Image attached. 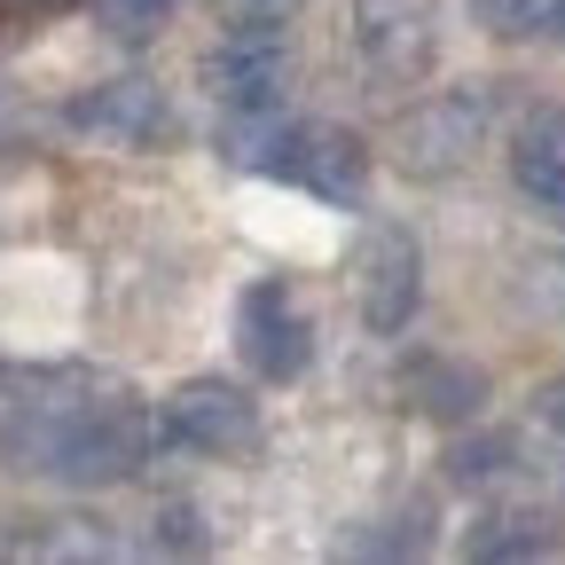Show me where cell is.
Listing matches in <instances>:
<instances>
[{
  "label": "cell",
  "instance_id": "d6986e66",
  "mask_svg": "<svg viewBox=\"0 0 565 565\" xmlns=\"http://www.w3.org/2000/svg\"><path fill=\"white\" fill-rule=\"evenodd\" d=\"M158 542H166V550H204V511L166 503V511H158Z\"/></svg>",
  "mask_w": 565,
  "mask_h": 565
},
{
  "label": "cell",
  "instance_id": "277c9868",
  "mask_svg": "<svg viewBox=\"0 0 565 565\" xmlns=\"http://www.w3.org/2000/svg\"><path fill=\"white\" fill-rule=\"evenodd\" d=\"M236 345H244V362H252L267 385H291V377L307 370L315 330H307V315L291 307V291H282L275 275L252 282V291L236 299Z\"/></svg>",
  "mask_w": 565,
  "mask_h": 565
},
{
  "label": "cell",
  "instance_id": "5bb4252c",
  "mask_svg": "<svg viewBox=\"0 0 565 565\" xmlns=\"http://www.w3.org/2000/svg\"><path fill=\"white\" fill-rule=\"evenodd\" d=\"M471 17L503 40H526V32H550L565 17V0H471Z\"/></svg>",
  "mask_w": 565,
  "mask_h": 565
},
{
  "label": "cell",
  "instance_id": "7a4b0ae2",
  "mask_svg": "<svg viewBox=\"0 0 565 565\" xmlns=\"http://www.w3.org/2000/svg\"><path fill=\"white\" fill-rule=\"evenodd\" d=\"M479 134H487V103H479V95H433V103H416V110L393 118L385 158H393V173H408V181H448V173L471 166Z\"/></svg>",
  "mask_w": 565,
  "mask_h": 565
},
{
  "label": "cell",
  "instance_id": "8fae6325",
  "mask_svg": "<svg viewBox=\"0 0 565 565\" xmlns=\"http://www.w3.org/2000/svg\"><path fill=\"white\" fill-rule=\"evenodd\" d=\"M291 134H299V126H282L275 103H267V110H236V126H228L221 141H228V166H244V173H252V166H259V173H282Z\"/></svg>",
  "mask_w": 565,
  "mask_h": 565
},
{
  "label": "cell",
  "instance_id": "9c48e42d",
  "mask_svg": "<svg viewBox=\"0 0 565 565\" xmlns=\"http://www.w3.org/2000/svg\"><path fill=\"white\" fill-rule=\"evenodd\" d=\"M282 173L307 181L315 196H338L353 204L370 181V150H362V134H345V126H299L291 134V158H282Z\"/></svg>",
  "mask_w": 565,
  "mask_h": 565
},
{
  "label": "cell",
  "instance_id": "9a60e30c",
  "mask_svg": "<svg viewBox=\"0 0 565 565\" xmlns=\"http://www.w3.org/2000/svg\"><path fill=\"white\" fill-rule=\"evenodd\" d=\"M511 463H519V448H511V440H471V448H456V456H448V479H456V487H479V479H503Z\"/></svg>",
  "mask_w": 565,
  "mask_h": 565
},
{
  "label": "cell",
  "instance_id": "ba28073f",
  "mask_svg": "<svg viewBox=\"0 0 565 565\" xmlns=\"http://www.w3.org/2000/svg\"><path fill=\"white\" fill-rule=\"evenodd\" d=\"M433 9L440 0H362V55L385 79H424L433 71Z\"/></svg>",
  "mask_w": 565,
  "mask_h": 565
},
{
  "label": "cell",
  "instance_id": "52a82bcc",
  "mask_svg": "<svg viewBox=\"0 0 565 565\" xmlns=\"http://www.w3.org/2000/svg\"><path fill=\"white\" fill-rule=\"evenodd\" d=\"M204 79L221 87V103H236V110H267V103L282 95V79H291L282 32H275V24H236L221 47L204 55Z\"/></svg>",
  "mask_w": 565,
  "mask_h": 565
},
{
  "label": "cell",
  "instance_id": "8992f818",
  "mask_svg": "<svg viewBox=\"0 0 565 565\" xmlns=\"http://www.w3.org/2000/svg\"><path fill=\"white\" fill-rule=\"evenodd\" d=\"M424 259L408 244V228H370L362 236V259H353V291H362V322L370 330H401L416 315V291H424Z\"/></svg>",
  "mask_w": 565,
  "mask_h": 565
},
{
  "label": "cell",
  "instance_id": "2e32d148",
  "mask_svg": "<svg viewBox=\"0 0 565 565\" xmlns=\"http://www.w3.org/2000/svg\"><path fill=\"white\" fill-rule=\"evenodd\" d=\"M519 189L534 196V212L565 221V158H519Z\"/></svg>",
  "mask_w": 565,
  "mask_h": 565
},
{
  "label": "cell",
  "instance_id": "30bf717a",
  "mask_svg": "<svg viewBox=\"0 0 565 565\" xmlns=\"http://www.w3.org/2000/svg\"><path fill=\"white\" fill-rule=\"evenodd\" d=\"M401 401L440 424H471L487 401V377L471 362H448V353H416V362H401Z\"/></svg>",
  "mask_w": 565,
  "mask_h": 565
},
{
  "label": "cell",
  "instance_id": "ac0fdd59",
  "mask_svg": "<svg viewBox=\"0 0 565 565\" xmlns=\"http://www.w3.org/2000/svg\"><path fill=\"white\" fill-rule=\"evenodd\" d=\"M519 158H565V110L557 103H534L519 118Z\"/></svg>",
  "mask_w": 565,
  "mask_h": 565
},
{
  "label": "cell",
  "instance_id": "4fadbf2b",
  "mask_svg": "<svg viewBox=\"0 0 565 565\" xmlns=\"http://www.w3.org/2000/svg\"><path fill=\"white\" fill-rule=\"evenodd\" d=\"M542 550H550L542 519H479L471 542H463V557H479V565H494V557H542Z\"/></svg>",
  "mask_w": 565,
  "mask_h": 565
},
{
  "label": "cell",
  "instance_id": "5b68a950",
  "mask_svg": "<svg viewBox=\"0 0 565 565\" xmlns=\"http://www.w3.org/2000/svg\"><path fill=\"white\" fill-rule=\"evenodd\" d=\"M71 126L118 141V150H166V141H181V110L150 79H110V87L79 95V103H71Z\"/></svg>",
  "mask_w": 565,
  "mask_h": 565
},
{
  "label": "cell",
  "instance_id": "44dd1931",
  "mask_svg": "<svg viewBox=\"0 0 565 565\" xmlns=\"http://www.w3.org/2000/svg\"><path fill=\"white\" fill-rule=\"evenodd\" d=\"M534 416L550 424V433H565V377H550V385L534 393Z\"/></svg>",
  "mask_w": 565,
  "mask_h": 565
},
{
  "label": "cell",
  "instance_id": "e0dca14e",
  "mask_svg": "<svg viewBox=\"0 0 565 565\" xmlns=\"http://www.w3.org/2000/svg\"><path fill=\"white\" fill-rule=\"evenodd\" d=\"M95 17H103L110 32H126V40H150V32L173 17V0H95Z\"/></svg>",
  "mask_w": 565,
  "mask_h": 565
},
{
  "label": "cell",
  "instance_id": "6da1fadb",
  "mask_svg": "<svg viewBox=\"0 0 565 565\" xmlns=\"http://www.w3.org/2000/svg\"><path fill=\"white\" fill-rule=\"evenodd\" d=\"M150 440L158 433L134 401H79V408H55L24 433H9V456H32V471H55L63 487H118L141 471Z\"/></svg>",
  "mask_w": 565,
  "mask_h": 565
},
{
  "label": "cell",
  "instance_id": "3957f363",
  "mask_svg": "<svg viewBox=\"0 0 565 565\" xmlns=\"http://www.w3.org/2000/svg\"><path fill=\"white\" fill-rule=\"evenodd\" d=\"M158 440L189 448V456H252L259 448V408L236 385H181L158 416Z\"/></svg>",
  "mask_w": 565,
  "mask_h": 565
},
{
  "label": "cell",
  "instance_id": "7c38bea8",
  "mask_svg": "<svg viewBox=\"0 0 565 565\" xmlns=\"http://www.w3.org/2000/svg\"><path fill=\"white\" fill-rule=\"evenodd\" d=\"M511 299H519V315H534V322L565 330V252H534V259H519Z\"/></svg>",
  "mask_w": 565,
  "mask_h": 565
},
{
  "label": "cell",
  "instance_id": "ffe728a7",
  "mask_svg": "<svg viewBox=\"0 0 565 565\" xmlns=\"http://www.w3.org/2000/svg\"><path fill=\"white\" fill-rule=\"evenodd\" d=\"M291 0H228V24H282Z\"/></svg>",
  "mask_w": 565,
  "mask_h": 565
}]
</instances>
